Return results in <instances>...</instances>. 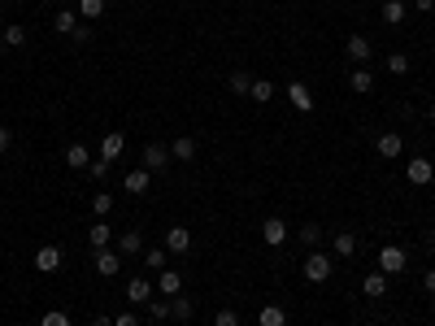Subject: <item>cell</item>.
<instances>
[{
  "mask_svg": "<svg viewBox=\"0 0 435 326\" xmlns=\"http://www.w3.org/2000/svg\"><path fill=\"white\" fill-rule=\"evenodd\" d=\"M66 166H74V170H87V166H92L87 144H70V148H66Z\"/></svg>",
  "mask_w": 435,
  "mask_h": 326,
  "instance_id": "cell-23",
  "label": "cell"
},
{
  "mask_svg": "<svg viewBox=\"0 0 435 326\" xmlns=\"http://www.w3.org/2000/svg\"><path fill=\"white\" fill-rule=\"evenodd\" d=\"M170 157L183 161V166H187V161H196V139H191V135H179V139L170 144Z\"/></svg>",
  "mask_w": 435,
  "mask_h": 326,
  "instance_id": "cell-15",
  "label": "cell"
},
{
  "mask_svg": "<svg viewBox=\"0 0 435 326\" xmlns=\"http://www.w3.org/2000/svg\"><path fill=\"white\" fill-rule=\"evenodd\" d=\"M0 44H5V48H22L26 44V26H5V31H0Z\"/></svg>",
  "mask_w": 435,
  "mask_h": 326,
  "instance_id": "cell-29",
  "label": "cell"
},
{
  "mask_svg": "<svg viewBox=\"0 0 435 326\" xmlns=\"http://www.w3.org/2000/svg\"><path fill=\"white\" fill-rule=\"evenodd\" d=\"M118 270H122V252H114V248L96 252V274H101V279H114Z\"/></svg>",
  "mask_w": 435,
  "mask_h": 326,
  "instance_id": "cell-6",
  "label": "cell"
},
{
  "mask_svg": "<svg viewBox=\"0 0 435 326\" xmlns=\"http://www.w3.org/2000/svg\"><path fill=\"white\" fill-rule=\"evenodd\" d=\"M122 153H126V135H122V130H109V135L101 139V161H109V166H114Z\"/></svg>",
  "mask_w": 435,
  "mask_h": 326,
  "instance_id": "cell-4",
  "label": "cell"
},
{
  "mask_svg": "<svg viewBox=\"0 0 435 326\" xmlns=\"http://www.w3.org/2000/svg\"><path fill=\"white\" fill-rule=\"evenodd\" d=\"M361 291H366V296H370V300H379V296H383V291H388V274H383V270H375V274H366V283H361Z\"/></svg>",
  "mask_w": 435,
  "mask_h": 326,
  "instance_id": "cell-22",
  "label": "cell"
},
{
  "mask_svg": "<svg viewBox=\"0 0 435 326\" xmlns=\"http://www.w3.org/2000/svg\"><path fill=\"white\" fill-rule=\"evenodd\" d=\"M191 248V231L187 226H170L166 231V252H187Z\"/></svg>",
  "mask_w": 435,
  "mask_h": 326,
  "instance_id": "cell-13",
  "label": "cell"
},
{
  "mask_svg": "<svg viewBox=\"0 0 435 326\" xmlns=\"http://www.w3.org/2000/svg\"><path fill=\"white\" fill-rule=\"evenodd\" d=\"M257 326H287V309H283V304H262Z\"/></svg>",
  "mask_w": 435,
  "mask_h": 326,
  "instance_id": "cell-19",
  "label": "cell"
},
{
  "mask_svg": "<svg viewBox=\"0 0 435 326\" xmlns=\"http://www.w3.org/2000/svg\"><path fill=\"white\" fill-rule=\"evenodd\" d=\"M92 214H96V218H109V214H114V196H109V191H96V196H92Z\"/></svg>",
  "mask_w": 435,
  "mask_h": 326,
  "instance_id": "cell-28",
  "label": "cell"
},
{
  "mask_svg": "<svg viewBox=\"0 0 435 326\" xmlns=\"http://www.w3.org/2000/svg\"><path fill=\"white\" fill-rule=\"evenodd\" d=\"M262 239L270 243V248H283V243H287V222L283 218H266L262 222Z\"/></svg>",
  "mask_w": 435,
  "mask_h": 326,
  "instance_id": "cell-5",
  "label": "cell"
},
{
  "mask_svg": "<svg viewBox=\"0 0 435 326\" xmlns=\"http://www.w3.org/2000/svg\"><path fill=\"white\" fill-rule=\"evenodd\" d=\"M126 300H131V304H148L153 300V283L148 279H131V283H126Z\"/></svg>",
  "mask_w": 435,
  "mask_h": 326,
  "instance_id": "cell-18",
  "label": "cell"
},
{
  "mask_svg": "<svg viewBox=\"0 0 435 326\" xmlns=\"http://www.w3.org/2000/svg\"><path fill=\"white\" fill-rule=\"evenodd\" d=\"M148 318H170V300H148Z\"/></svg>",
  "mask_w": 435,
  "mask_h": 326,
  "instance_id": "cell-38",
  "label": "cell"
},
{
  "mask_svg": "<svg viewBox=\"0 0 435 326\" xmlns=\"http://www.w3.org/2000/svg\"><path fill=\"white\" fill-rule=\"evenodd\" d=\"M383 22H388V26L405 22V0H383Z\"/></svg>",
  "mask_w": 435,
  "mask_h": 326,
  "instance_id": "cell-26",
  "label": "cell"
},
{
  "mask_svg": "<svg viewBox=\"0 0 435 326\" xmlns=\"http://www.w3.org/2000/svg\"><path fill=\"white\" fill-rule=\"evenodd\" d=\"M87 174L96 178V183H105V178H109V161H101V157H96L92 166H87Z\"/></svg>",
  "mask_w": 435,
  "mask_h": 326,
  "instance_id": "cell-36",
  "label": "cell"
},
{
  "mask_svg": "<svg viewBox=\"0 0 435 326\" xmlns=\"http://www.w3.org/2000/svg\"><path fill=\"white\" fill-rule=\"evenodd\" d=\"M170 318H179V322H187V318H191V300L183 296V291H179V296L170 300Z\"/></svg>",
  "mask_w": 435,
  "mask_h": 326,
  "instance_id": "cell-31",
  "label": "cell"
},
{
  "mask_svg": "<svg viewBox=\"0 0 435 326\" xmlns=\"http://www.w3.org/2000/svg\"><path fill=\"white\" fill-rule=\"evenodd\" d=\"M114 326H139V318H135V314H118Z\"/></svg>",
  "mask_w": 435,
  "mask_h": 326,
  "instance_id": "cell-41",
  "label": "cell"
},
{
  "mask_svg": "<svg viewBox=\"0 0 435 326\" xmlns=\"http://www.w3.org/2000/svg\"><path fill=\"white\" fill-rule=\"evenodd\" d=\"M35 270H44V274L61 270V248H57V243H44V248L35 252Z\"/></svg>",
  "mask_w": 435,
  "mask_h": 326,
  "instance_id": "cell-10",
  "label": "cell"
},
{
  "mask_svg": "<svg viewBox=\"0 0 435 326\" xmlns=\"http://www.w3.org/2000/svg\"><path fill=\"white\" fill-rule=\"evenodd\" d=\"M166 243H161V248H148V252H144V261H148V270H166Z\"/></svg>",
  "mask_w": 435,
  "mask_h": 326,
  "instance_id": "cell-33",
  "label": "cell"
},
{
  "mask_svg": "<svg viewBox=\"0 0 435 326\" xmlns=\"http://www.w3.org/2000/svg\"><path fill=\"white\" fill-rule=\"evenodd\" d=\"M148 178H153V174L144 170V166L131 170V174H126V191H131V196H144V191H148Z\"/></svg>",
  "mask_w": 435,
  "mask_h": 326,
  "instance_id": "cell-25",
  "label": "cell"
},
{
  "mask_svg": "<svg viewBox=\"0 0 435 326\" xmlns=\"http://www.w3.org/2000/svg\"><path fill=\"white\" fill-rule=\"evenodd\" d=\"M431 122H435V105H431Z\"/></svg>",
  "mask_w": 435,
  "mask_h": 326,
  "instance_id": "cell-45",
  "label": "cell"
},
{
  "mask_svg": "<svg viewBox=\"0 0 435 326\" xmlns=\"http://www.w3.org/2000/svg\"><path fill=\"white\" fill-rule=\"evenodd\" d=\"M87 243H92V252H101V248H109L114 243V226H109L105 218H96V226L87 231Z\"/></svg>",
  "mask_w": 435,
  "mask_h": 326,
  "instance_id": "cell-11",
  "label": "cell"
},
{
  "mask_svg": "<svg viewBox=\"0 0 435 326\" xmlns=\"http://www.w3.org/2000/svg\"><path fill=\"white\" fill-rule=\"evenodd\" d=\"M331 248H335V257H357V235H352V231H335Z\"/></svg>",
  "mask_w": 435,
  "mask_h": 326,
  "instance_id": "cell-16",
  "label": "cell"
},
{
  "mask_svg": "<svg viewBox=\"0 0 435 326\" xmlns=\"http://www.w3.org/2000/svg\"><path fill=\"white\" fill-rule=\"evenodd\" d=\"M157 291H161L166 300H174V296L183 291V274H179V270H161V274H157Z\"/></svg>",
  "mask_w": 435,
  "mask_h": 326,
  "instance_id": "cell-9",
  "label": "cell"
},
{
  "mask_svg": "<svg viewBox=\"0 0 435 326\" xmlns=\"http://www.w3.org/2000/svg\"><path fill=\"white\" fill-rule=\"evenodd\" d=\"M423 291H427V296H435V270L423 274Z\"/></svg>",
  "mask_w": 435,
  "mask_h": 326,
  "instance_id": "cell-40",
  "label": "cell"
},
{
  "mask_svg": "<svg viewBox=\"0 0 435 326\" xmlns=\"http://www.w3.org/2000/svg\"><path fill=\"white\" fill-rule=\"evenodd\" d=\"M344 53H348V61H370V53H375V44H370L366 35H348V44H344Z\"/></svg>",
  "mask_w": 435,
  "mask_h": 326,
  "instance_id": "cell-12",
  "label": "cell"
},
{
  "mask_svg": "<svg viewBox=\"0 0 435 326\" xmlns=\"http://www.w3.org/2000/svg\"><path fill=\"white\" fill-rule=\"evenodd\" d=\"M105 13V0H78V18H87V22H96Z\"/></svg>",
  "mask_w": 435,
  "mask_h": 326,
  "instance_id": "cell-30",
  "label": "cell"
},
{
  "mask_svg": "<svg viewBox=\"0 0 435 326\" xmlns=\"http://www.w3.org/2000/svg\"><path fill=\"white\" fill-rule=\"evenodd\" d=\"M388 74H409V57L405 53H392L388 57Z\"/></svg>",
  "mask_w": 435,
  "mask_h": 326,
  "instance_id": "cell-34",
  "label": "cell"
},
{
  "mask_svg": "<svg viewBox=\"0 0 435 326\" xmlns=\"http://www.w3.org/2000/svg\"><path fill=\"white\" fill-rule=\"evenodd\" d=\"M348 87H352V92H357V96H366V92H375V74H370V70H366V65H357V70H352V74H348Z\"/></svg>",
  "mask_w": 435,
  "mask_h": 326,
  "instance_id": "cell-20",
  "label": "cell"
},
{
  "mask_svg": "<svg viewBox=\"0 0 435 326\" xmlns=\"http://www.w3.org/2000/svg\"><path fill=\"white\" fill-rule=\"evenodd\" d=\"M92 326H114V318H105V314H101V318H92Z\"/></svg>",
  "mask_w": 435,
  "mask_h": 326,
  "instance_id": "cell-43",
  "label": "cell"
},
{
  "mask_svg": "<svg viewBox=\"0 0 435 326\" xmlns=\"http://www.w3.org/2000/svg\"><path fill=\"white\" fill-rule=\"evenodd\" d=\"M9 144H13V130H9V126H0V153H9Z\"/></svg>",
  "mask_w": 435,
  "mask_h": 326,
  "instance_id": "cell-39",
  "label": "cell"
},
{
  "mask_svg": "<svg viewBox=\"0 0 435 326\" xmlns=\"http://www.w3.org/2000/svg\"><path fill=\"white\" fill-rule=\"evenodd\" d=\"M413 9H418V13H431V9H435V0H413Z\"/></svg>",
  "mask_w": 435,
  "mask_h": 326,
  "instance_id": "cell-42",
  "label": "cell"
},
{
  "mask_svg": "<svg viewBox=\"0 0 435 326\" xmlns=\"http://www.w3.org/2000/svg\"><path fill=\"white\" fill-rule=\"evenodd\" d=\"M375 148H379V157H388V161H396L400 153H405V139L396 135V130H383V135L375 139Z\"/></svg>",
  "mask_w": 435,
  "mask_h": 326,
  "instance_id": "cell-7",
  "label": "cell"
},
{
  "mask_svg": "<svg viewBox=\"0 0 435 326\" xmlns=\"http://www.w3.org/2000/svg\"><path fill=\"white\" fill-rule=\"evenodd\" d=\"M248 96H253V105H270L275 101V83H270V78H253Z\"/></svg>",
  "mask_w": 435,
  "mask_h": 326,
  "instance_id": "cell-21",
  "label": "cell"
},
{
  "mask_svg": "<svg viewBox=\"0 0 435 326\" xmlns=\"http://www.w3.org/2000/svg\"><path fill=\"white\" fill-rule=\"evenodd\" d=\"M431 209H435V200H431Z\"/></svg>",
  "mask_w": 435,
  "mask_h": 326,
  "instance_id": "cell-46",
  "label": "cell"
},
{
  "mask_svg": "<svg viewBox=\"0 0 435 326\" xmlns=\"http://www.w3.org/2000/svg\"><path fill=\"white\" fill-rule=\"evenodd\" d=\"M40 326H70V314H61V309H48L40 318Z\"/></svg>",
  "mask_w": 435,
  "mask_h": 326,
  "instance_id": "cell-35",
  "label": "cell"
},
{
  "mask_svg": "<svg viewBox=\"0 0 435 326\" xmlns=\"http://www.w3.org/2000/svg\"><path fill=\"white\" fill-rule=\"evenodd\" d=\"M427 243H431V252H435V231H427Z\"/></svg>",
  "mask_w": 435,
  "mask_h": 326,
  "instance_id": "cell-44",
  "label": "cell"
},
{
  "mask_svg": "<svg viewBox=\"0 0 435 326\" xmlns=\"http://www.w3.org/2000/svg\"><path fill=\"white\" fill-rule=\"evenodd\" d=\"M331 270H335V266H331V257H327V252H318V248H314L309 257H305V279H309V283H327V279H331Z\"/></svg>",
  "mask_w": 435,
  "mask_h": 326,
  "instance_id": "cell-2",
  "label": "cell"
},
{
  "mask_svg": "<svg viewBox=\"0 0 435 326\" xmlns=\"http://www.w3.org/2000/svg\"><path fill=\"white\" fill-rule=\"evenodd\" d=\"M405 178H409V183H418V187H423V183H431V178H435V166H431L427 157H413L409 166H405Z\"/></svg>",
  "mask_w": 435,
  "mask_h": 326,
  "instance_id": "cell-8",
  "label": "cell"
},
{
  "mask_svg": "<svg viewBox=\"0 0 435 326\" xmlns=\"http://www.w3.org/2000/svg\"><path fill=\"white\" fill-rule=\"evenodd\" d=\"M53 31H57V35H74V31H78V13L74 9H61L57 18H53Z\"/></svg>",
  "mask_w": 435,
  "mask_h": 326,
  "instance_id": "cell-24",
  "label": "cell"
},
{
  "mask_svg": "<svg viewBox=\"0 0 435 326\" xmlns=\"http://www.w3.org/2000/svg\"><path fill=\"white\" fill-rule=\"evenodd\" d=\"M214 326H239V314H235V309H218Z\"/></svg>",
  "mask_w": 435,
  "mask_h": 326,
  "instance_id": "cell-37",
  "label": "cell"
},
{
  "mask_svg": "<svg viewBox=\"0 0 435 326\" xmlns=\"http://www.w3.org/2000/svg\"><path fill=\"white\" fill-rule=\"evenodd\" d=\"M227 87H231V92H235V96H248V87H253V78H248V74H244V70H235V74H231V78H227Z\"/></svg>",
  "mask_w": 435,
  "mask_h": 326,
  "instance_id": "cell-32",
  "label": "cell"
},
{
  "mask_svg": "<svg viewBox=\"0 0 435 326\" xmlns=\"http://www.w3.org/2000/svg\"><path fill=\"white\" fill-rule=\"evenodd\" d=\"M118 252L122 257H139L144 252V231H122L118 235Z\"/></svg>",
  "mask_w": 435,
  "mask_h": 326,
  "instance_id": "cell-14",
  "label": "cell"
},
{
  "mask_svg": "<svg viewBox=\"0 0 435 326\" xmlns=\"http://www.w3.org/2000/svg\"><path fill=\"white\" fill-rule=\"evenodd\" d=\"M287 101H292L300 113H309V109H314V92L305 87V83H287Z\"/></svg>",
  "mask_w": 435,
  "mask_h": 326,
  "instance_id": "cell-17",
  "label": "cell"
},
{
  "mask_svg": "<svg viewBox=\"0 0 435 326\" xmlns=\"http://www.w3.org/2000/svg\"><path fill=\"white\" fill-rule=\"evenodd\" d=\"M296 239H300V243H305V248H309V252H314V248H318V243H322V226H318V222H305Z\"/></svg>",
  "mask_w": 435,
  "mask_h": 326,
  "instance_id": "cell-27",
  "label": "cell"
},
{
  "mask_svg": "<svg viewBox=\"0 0 435 326\" xmlns=\"http://www.w3.org/2000/svg\"><path fill=\"white\" fill-rule=\"evenodd\" d=\"M405 266H409V252L400 248V243H383L379 248V270L388 274V279L392 274H405Z\"/></svg>",
  "mask_w": 435,
  "mask_h": 326,
  "instance_id": "cell-1",
  "label": "cell"
},
{
  "mask_svg": "<svg viewBox=\"0 0 435 326\" xmlns=\"http://www.w3.org/2000/svg\"><path fill=\"white\" fill-rule=\"evenodd\" d=\"M170 144H148V148H144V170L148 174H161V170H170Z\"/></svg>",
  "mask_w": 435,
  "mask_h": 326,
  "instance_id": "cell-3",
  "label": "cell"
}]
</instances>
